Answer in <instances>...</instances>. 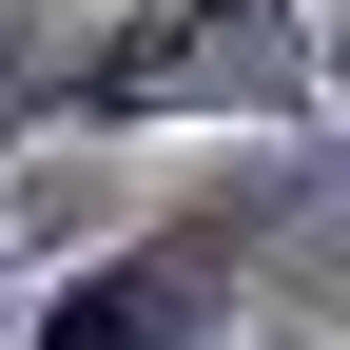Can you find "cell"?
<instances>
[{"instance_id": "6da1fadb", "label": "cell", "mask_w": 350, "mask_h": 350, "mask_svg": "<svg viewBox=\"0 0 350 350\" xmlns=\"http://www.w3.org/2000/svg\"><path fill=\"white\" fill-rule=\"evenodd\" d=\"M331 98V20L312 0H98L78 39H39L0 156L39 137H292Z\"/></svg>"}, {"instance_id": "7a4b0ae2", "label": "cell", "mask_w": 350, "mask_h": 350, "mask_svg": "<svg viewBox=\"0 0 350 350\" xmlns=\"http://www.w3.org/2000/svg\"><path fill=\"white\" fill-rule=\"evenodd\" d=\"M292 214H312V175L273 137H234L175 214H137L117 253H59V273L20 292V350H234L253 273L292 253Z\"/></svg>"}, {"instance_id": "3957f363", "label": "cell", "mask_w": 350, "mask_h": 350, "mask_svg": "<svg viewBox=\"0 0 350 350\" xmlns=\"http://www.w3.org/2000/svg\"><path fill=\"white\" fill-rule=\"evenodd\" d=\"M0 253H20V156H0Z\"/></svg>"}, {"instance_id": "277c9868", "label": "cell", "mask_w": 350, "mask_h": 350, "mask_svg": "<svg viewBox=\"0 0 350 350\" xmlns=\"http://www.w3.org/2000/svg\"><path fill=\"white\" fill-rule=\"evenodd\" d=\"M331 117H350V39H331Z\"/></svg>"}, {"instance_id": "5b68a950", "label": "cell", "mask_w": 350, "mask_h": 350, "mask_svg": "<svg viewBox=\"0 0 350 350\" xmlns=\"http://www.w3.org/2000/svg\"><path fill=\"white\" fill-rule=\"evenodd\" d=\"M253 350H331V331H253Z\"/></svg>"}, {"instance_id": "8992f818", "label": "cell", "mask_w": 350, "mask_h": 350, "mask_svg": "<svg viewBox=\"0 0 350 350\" xmlns=\"http://www.w3.org/2000/svg\"><path fill=\"white\" fill-rule=\"evenodd\" d=\"M0 20H20V0H0Z\"/></svg>"}, {"instance_id": "52a82bcc", "label": "cell", "mask_w": 350, "mask_h": 350, "mask_svg": "<svg viewBox=\"0 0 350 350\" xmlns=\"http://www.w3.org/2000/svg\"><path fill=\"white\" fill-rule=\"evenodd\" d=\"M312 20H331V0H312Z\"/></svg>"}]
</instances>
